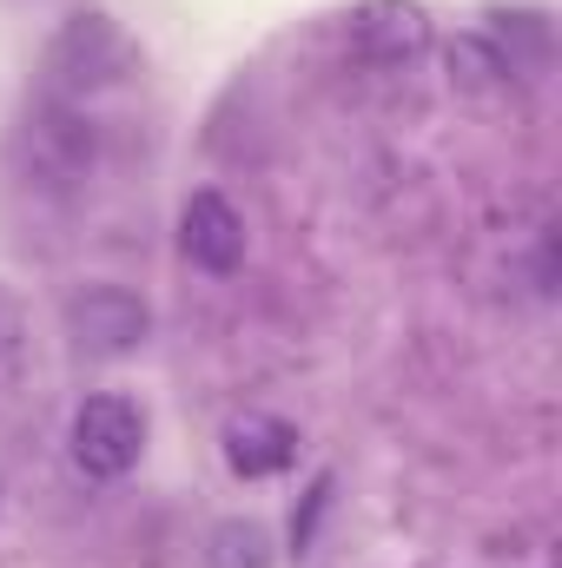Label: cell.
<instances>
[{
    "label": "cell",
    "mask_w": 562,
    "mask_h": 568,
    "mask_svg": "<svg viewBox=\"0 0 562 568\" xmlns=\"http://www.w3.org/2000/svg\"><path fill=\"white\" fill-rule=\"evenodd\" d=\"M67 449H73V463H80L93 483H113V476H127V469L140 463V449H145V417H140V404H133V397H120V390H100V397H87V404L73 410Z\"/></svg>",
    "instance_id": "1"
},
{
    "label": "cell",
    "mask_w": 562,
    "mask_h": 568,
    "mask_svg": "<svg viewBox=\"0 0 562 568\" xmlns=\"http://www.w3.org/2000/svg\"><path fill=\"white\" fill-rule=\"evenodd\" d=\"M127 67H133V47H127V33H120L107 13H80V20H67V33H60L53 53H47L53 93H93V87H113V80H127Z\"/></svg>",
    "instance_id": "2"
},
{
    "label": "cell",
    "mask_w": 562,
    "mask_h": 568,
    "mask_svg": "<svg viewBox=\"0 0 562 568\" xmlns=\"http://www.w3.org/2000/svg\"><path fill=\"white\" fill-rule=\"evenodd\" d=\"M67 331H73L80 351H93V357H127V351L145 344L152 311H145V297L120 291V284H93V291H80V297L67 304Z\"/></svg>",
    "instance_id": "3"
},
{
    "label": "cell",
    "mask_w": 562,
    "mask_h": 568,
    "mask_svg": "<svg viewBox=\"0 0 562 568\" xmlns=\"http://www.w3.org/2000/svg\"><path fill=\"white\" fill-rule=\"evenodd\" d=\"M179 245L199 272L212 278H232L245 265V219L225 192H192L185 212H179Z\"/></svg>",
    "instance_id": "4"
},
{
    "label": "cell",
    "mask_w": 562,
    "mask_h": 568,
    "mask_svg": "<svg viewBox=\"0 0 562 568\" xmlns=\"http://www.w3.org/2000/svg\"><path fill=\"white\" fill-rule=\"evenodd\" d=\"M351 47L378 67H404L430 47V13L418 0H364L351 13Z\"/></svg>",
    "instance_id": "5"
},
{
    "label": "cell",
    "mask_w": 562,
    "mask_h": 568,
    "mask_svg": "<svg viewBox=\"0 0 562 568\" xmlns=\"http://www.w3.org/2000/svg\"><path fill=\"white\" fill-rule=\"evenodd\" d=\"M291 456H298V429L265 410H245L225 424V463L239 476H279V469H291Z\"/></svg>",
    "instance_id": "6"
},
{
    "label": "cell",
    "mask_w": 562,
    "mask_h": 568,
    "mask_svg": "<svg viewBox=\"0 0 562 568\" xmlns=\"http://www.w3.org/2000/svg\"><path fill=\"white\" fill-rule=\"evenodd\" d=\"M450 87H463V93H496V87H510V67H503V53H496L490 33H456V40H450Z\"/></svg>",
    "instance_id": "7"
},
{
    "label": "cell",
    "mask_w": 562,
    "mask_h": 568,
    "mask_svg": "<svg viewBox=\"0 0 562 568\" xmlns=\"http://www.w3.org/2000/svg\"><path fill=\"white\" fill-rule=\"evenodd\" d=\"M212 568H272V542L259 523H219L212 529Z\"/></svg>",
    "instance_id": "8"
},
{
    "label": "cell",
    "mask_w": 562,
    "mask_h": 568,
    "mask_svg": "<svg viewBox=\"0 0 562 568\" xmlns=\"http://www.w3.org/2000/svg\"><path fill=\"white\" fill-rule=\"evenodd\" d=\"M0 331H7V317H0Z\"/></svg>",
    "instance_id": "9"
}]
</instances>
